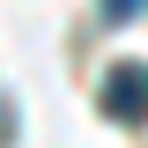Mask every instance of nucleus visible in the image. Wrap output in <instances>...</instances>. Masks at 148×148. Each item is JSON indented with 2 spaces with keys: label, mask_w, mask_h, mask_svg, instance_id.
I'll list each match as a JSON object with an SVG mask.
<instances>
[{
  "label": "nucleus",
  "mask_w": 148,
  "mask_h": 148,
  "mask_svg": "<svg viewBox=\"0 0 148 148\" xmlns=\"http://www.w3.org/2000/svg\"><path fill=\"white\" fill-rule=\"evenodd\" d=\"M104 119H148V59H119L104 74Z\"/></svg>",
  "instance_id": "obj_1"
},
{
  "label": "nucleus",
  "mask_w": 148,
  "mask_h": 148,
  "mask_svg": "<svg viewBox=\"0 0 148 148\" xmlns=\"http://www.w3.org/2000/svg\"><path fill=\"white\" fill-rule=\"evenodd\" d=\"M141 8H148V0H104V15H111V22H133Z\"/></svg>",
  "instance_id": "obj_2"
}]
</instances>
